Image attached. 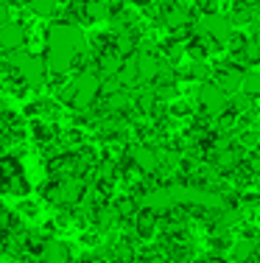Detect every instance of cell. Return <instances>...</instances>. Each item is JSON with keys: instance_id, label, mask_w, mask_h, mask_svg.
Segmentation results:
<instances>
[{"instance_id": "1", "label": "cell", "mask_w": 260, "mask_h": 263, "mask_svg": "<svg viewBox=\"0 0 260 263\" xmlns=\"http://www.w3.org/2000/svg\"><path fill=\"white\" fill-rule=\"evenodd\" d=\"M101 87H104V79L95 70H82L67 87H62L56 96H59V104H67L76 112H87L90 106H95Z\"/></svg>"}, {"instance_id": "2", "label": "cell", "mask_w": 260, "mask_h": 263, "mask_svg": "<svg viewBox=\"0 0 260 263\" xmlns=\"http://www.w3.org/2000/svg\"><path fill=\"white\" fill-rule=\"evenodd\" d=\"M28 193H31V182L20 157L0 154V196L20 202V199H28Z\"/></svg>"}, {"instance_id": "3", "label": "cell", "mask_w": 260, "mask_h": 263, "mask_svg": "<svg viewBox=\"0 0 260 263\" xmlns=\"http://www.w3.org/2000/svg\"><path fill=\"white\" fill-rule=\"evenodd\" d=\"M45 45L48 48H59V51H67L73 56H82L87 53V36L84 31L76 26V23H51L45 28Z\"/></svg>"}, {"instance_id": "4", "label": "cell", "mask_w": 260, "mask_h": 263, "mask_svg": "<svg viewBox=\"0 0 260 263\" xmlns=\"http://www.w3.org/2000/svg\"><path fill=\"white\" fill-rule=\"evenodd\" d=\"M9 65H11V70L20 76L23 84L31 87V90L45 84L48 67H45V62H42V56L28 53V51H14V53H9Z\"/></svg>"}, {"instance_id": "5", "label": "cell", "mask_w": 260, "mask_h": 263, "mask_svg": "<svg viewBox=\"0 0 260 263\" xmlns=\"http://www.w3.org/2000/svg\"><path fill=\"white\" fill-rule=\"evenodd\" d=\"M87 193V182L82 177H65V179H53L51 185H42V196L51 204H59V208H70V204H78Z\"/></svg>"}, {"instance_id": "6", "label": "cell", "mask_w": 260, "mask_h": 263, "mask_svg": "<svg viewBox=\"0 0 260 263\" xmlns=\"http://www.w3.org/2000/svg\"><path fill=\"white\" fill-rule=\"evenodd\" d=\"M196 34L213 40L218 48H227V42L235 36V26L230 20V14H221V11H210V14H202L193 26Z\"/></svg>"}, {"instance_id": "7", "label": "cell", "mask_w": 260, "mask_h": 263, "mask_svg": "<svg viewBox=\"0 0 260 263\" xmlns=\"http://www.w3.org/2000/svg\"><path fill=\"white\" fill-rule=\"evenodd\" d=\"M196 101L204 109V115H210V118H218L230 109V96L215 81H199L196 84Z\"/></svg>"}, {"instance_id": "8", "label": "cell", "mask_w": 260, "mask_h": 263, "mask_svg": "<svg viewBox=\"0 0 260 263\" xmlns=\"http://www.w3.org/2000/svg\"><path fill=\"white\" fill-rule=\"evenodd\" d=\"M126 165H132L140 174H157L159 171V157L157 148L148 143H132L126 148Z\"/></svg>"}, {"instance_id": "9", "label": "cell", "mask_w": 260, "mask_h": 263, "mask_svg": "<svg viewBox=\"0 0 260 263\" xmlns=\"http://www.w3.org/2000/svg\"><path fill=\"white\" fill-rule=\"evenodd\" d=\"M26 42H28V31H26L23 23L9 20V23H3V26H0V51H6V53L23 51V48H26Z\"/></svg>"}, {"instance_id": "10", "label": "cell", "mask_w": 260, "mask_h": 263, "mask_svg": "<svg viewBox=\"0 0 260 263\" xmlns=\"http://www.w3.org/2000/svg\"><path fill=\"white\" fill-rule=\"evenodd\" d=\"M73 14L84 23H104L112 17V6L109 0H78L73 6Z\"/></svg>"}, {"instance_id": "11", "label": "cell", "mask_w": 260, "mask_h": 263, "mask_svg": "<svg viewBox=\"0 0 260 263\" xmlns=\"http://www.w3.org/2000/svg\"><path fill=\"white\" fill-rule=\"evenodd\" d=\"M132 233H134L137 241H154L157 233H159V216H154L151 210L140 208L132 216Z\"/></svg>"}, {"instance_id": "12", "label": "cell", "mask_w": 260, "mask_h": 263, "mask_svg": "<svg viewBox=\"0 0 260 263\" xmlns=\"http://www.w3.org/2000/svg\"><path fill=\"white\" fill-rule=\"evenodd\" d=\"M163 20H165V26L173 28V31H182V28L193 26L190 9L185 3H179V0H165L163 3Z\"/></svg>"}, {"instance_id": "13", "label": "cell", "mask_w": 260, "mask_h": 263, "mask_svg": "<svg viewBox=\"0 0 260 263\" xmlns=\"http://www.w3.org/2000/svg\"><path fill=\"white\" fill-rule=\"evenodd\" d=\"M42 62H45L48 73H53V76H67V73L73 70V65H76V56L67 53V51H59V48H48L45 45Z\"/></svg>"}, {"instance_id": "14", "label": "cell", "mask_w": 260, "mask_h": 263, "mask_svg": "<svg viewBox=\"0 0 260 263\" xmlns=\"http://www.w3.org/2000/svg\"><path fill=\"white\" fill-rule=\"evenodd\" d=\"M215 76V84L221 87V90L230 96V92H238L241 90V79H244V67L232 65V62H227V65H221L218 70L213 73Z\"/></svg>"}, {"instance_id": "15", "label": "cell", "mask_w": 260, "mask_h": 263, "mask_svg": "<svg viewBox=\"0 0 260 263\" xmlns=\"http://www.w3.org/2000/svg\"><path fill=\"white\" fill-rule=\"evenodd\" d=\"M39 260L42 263H70L73 260V252L65 241L59 238H45L42 243V252H39Z\"/></svg>"}, {"instance_id": "16", "label": "cell", "mask_w": 260, "mask_h": 263, "mask_svg": "<svg viewBox=\"0 0 260 263\" xmlns=\"http://www.w3.org/2000/svg\"><path fill=\"white\" fill-rule=\"evenodd\" d=\"M230 252H232V260H235V263H246V260H252V258L260 252V241H257L255 235H244L241 241L232 243Z\"/></svg>"}, {"instance_id": "17", "label": "cell", "mask_w": 260, "mask_h": 263, "mask_svg": "<svg viewBox=\"0 0 260 263\" xmlns=\"http://www.w3.org/2000/svg\"><path fill=\"white\" fill-rule=\"evenodd\" d=\"M28 11L42 17V20H51L59 11V0H28Z\"/></svg>"}, {"instance_id": "18", "label": "cell", "mask_w": 260, "mask_h": 263, "mask_svg": "<svg viewBox=\"0 0 260 263\" xmlns=\"http://www.w3.org/2000/svg\"><path fill=\"white\" fill-rule=\"evenodd\" d=\"M241 92H244L246 98H260V70H244Z\"/></svg>"}, {"instance_id": "19", "label": "cell", "mask_w": 260, "mask_h": 263, "mask_svg": "<svg viewBox=\"0 0 260 263\" xmlns=\"http://www.w3.org/2000/svg\"><path fill=\"white\" fill-rule=\"evenodd\" d=\"M140 263H171V258L165 252H148L140 258Z\"/></svg>"}, {"instance_id": "20", "label": "cell", "mask_w": 260, "mask_h": 263, "mask_svg": "<svg viewBox=\"0 0 260 263\" xmlns=\"http://www.w3.org/2000/svg\"><path fill=\"white\" fill-rule=\"evenodd\" d=\"M11 20V3L9 0H0V26Z\"/></svg>"}, {"instance_id": "21", "label": "cell", "mask_w": 260, "mask_h": 263, "mask_svg": "<svg viewBox=\"0 0 260 263\" xmlns=\"http://www.w3.org/2000/svg\"><path fill=\"white\" fill-rule=\"evenodd\" d=\"M193 263H230V260L221 258V255H204V258H196Z\"/></svg>"}, {"instance_id": "22", "label": "cell", "mask_w": 260, "mask_h": 263, "mask_svg": "<svg viewBox=\"0 0 260 263\" xmlns=\"http://www.w3.org/2000/svg\"><path fill=\"white\" fill-rule=\"evenodd\" d=\"M238 3H244V6H257L260 0H238Z\"/></svg>"}, {"instance_id": "23", "label": "cell", "mask_w": 260, "mask_h": 263, "mask_svg": "<svg viewBox=\"0 0 260 263\" xmlns=\"http://www.w3.org/2000/svg\"><path fill=\"white\" fill-rule=\"evenodd\" d=\"M84 263H107V260H104V258H87Z\"/></svg>"}, {"instance_id": "24", "label": "cell", "mask_w": 260, "mask_h": 263, "mask_svg": "<svg viewBox=\"0 0 260 263\" xmlns=\"http://www.w3.org/2000/svg\"><path fill=\"white\" fill-rule=\"evenodd\" d=\"M3 109H6V98L0 96V112H3Z\"/></svg>"}, {"instance_id": "25", "label": "cell", "mask_w": 260, "mask_h": 263, "mask_svg": "<svg viewBox=\"0 0 260 263\" xmlns=\"http://www.w3.org/2000/svg\"><path fill=\"white\" fill-rule=\"evenodd\" d=\"M23 263H42L39 258H28V260H23Z\"/></svg>"}, {"instance_id": "26", "label": "cell", "mask_w": 260, "mask_h": 263, "mask_svg": "<svg viewBox=\"0 0 260 263\" xmlns=\"http://www.w3.org/2000/svg\"><path fill=\"white\" fill-rule=\"evenodd\" d=\"M179 3H185V6H190V3H199V0H179Z\"/></svg>"}, {"instance_id": "27", "label": "cell", "mask_w": 260, "mask_h": 263, "mask_svg": "<svg viewBox=\"0 0 260 263\" xmlns=\"http://www.w3.org/2000/svg\"><path fill=\"white\" fill-rule=\"evenodd\" d=\"M0 210H3V208H0ZM0 235H3V224H0Z\"/></svg>"}]
</instances>
